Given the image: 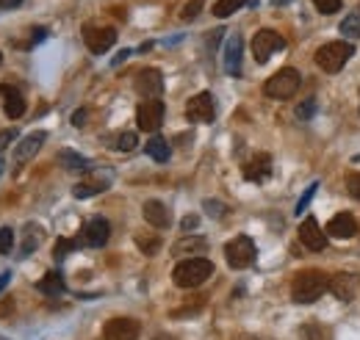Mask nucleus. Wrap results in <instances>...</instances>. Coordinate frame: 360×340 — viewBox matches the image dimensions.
<instances>
[{
  "label": "nucleus",
  "instance_id": "11",
  "mask_svg": "<svg viewBox=\"0 0 360 340\" xmlns=\"http://www.w3.org/2000/svg\"><path fill=\"white\" fill-rule=\"evenodd\" d=\"M108 235H111V224L103 219V216H92L86 224H83V230H80V241L86 244V246H106V241H108Z\"/></svg>",
  "mask_w": 360,
  "mask_h": 340
},
{
  "label": "nucleus",
  "instance_id": "12",
  "mask_svg": "<svg viewBox=\"0 0 360 340\" xmlns=\"http://www.w3.org/2000/svg\"><path fill=\"white\" fill-rule=\"evenodd\" d=\"M139 321L136 318H111L103 330V340H139Z\"/></svg>",
  "mask_w": 360,
  "mask_h": 340
},
{
  "label": "nucleus",
  "instance_id": "37",
  "mask_svg": "<svg viewBox=\"0 0 360 340\" xmlns=\"http://www.w3.org/2000/svg\"><path fill=\"white\" fill-rule=\"evenodd\" d=\"M17 136H20V131H17V128L0 131V152H3V149H6V147H8V144H11V141H14Z\"/></svg>",
  "mask_w": 360,
  "mask_h": 340
},
{
  "label": "nucleus",
  "instance_id": "31",
  "mask_svg": "<svg viewBox=\"0 0 360 340\" xmlns=\"http://www.w3.org/2000/svg\"><path fill=\"white\" fill-rule=\"evenodd\" d=\"M203 6H206V0H189L186 6H183V11H180V20H194L200 11H203Z\"/></svg>",
  "mask_w": 360,
  "mask_h": 340
},
{
  "label": "nucleus",
  "instance_id": "2",
  "mask_svg": "<svg viewBox=\"0 0 360 340\" xmlns=\"http://www.w3.org/2000/svg\"><path fill=\"white\" fill-rule=\"evenodd\" d=\"M214 274V263L208 258H189V260H180L172 272V279L178 288H197L203 282H208Z\"/></svg>",
  "mask_w": 360,
  "mask_h": 340
},
{
  "label": "nucleus",
  "instance_id": "8",
  "mask_svg": "<svg viewBox=\"0 0 360 340\" xmlns=\"http://www.w3.org/2000/svg\"><path fill=\"white\" fill-rule=\"evenodd\" d=\"M164 103L161 100H142V105L136 108V122L144 133H155L161 125H164Z\"/></svg>",
  "mask_w": 360,
  "mask_h": 340
},
{
  "label": "nucleus",
  "instance_id": "40",
  "mask_svg": "<svg viewBox=\"0 0 360 340\" xmlns=\"http://www.w3.org/2000/svg\"><path fill=\"white\" fill-rule=\"evenodd\" d=\"M197 224H200V219H197V216H183V221H180V227H183L186 232H192Z\"/></svg>",
  "mask_w": 360,
  "mask_h": 340
},
{
  "label": "nucleus",
  "instance_id": "19",
  "mask_svg": "<svg viewBox=\"0 0 360 340\" xmlns=\"http://www.w3.org/2000/svg\"><path fill=\"white\" fill-rule=\"evenodd\" d=\"M144 219H147V224H152V227H158V230H164V227H169V221H172V213H169V207L164 202H158V200H150V202H144Z\"/></svg>",
  "mask_w": 360,
  "mask_h": 340
},
{
  "label": "nucleus",
  "instance_id": "30",
  "mask_svg": "<svg viewBox=\"0 0 360 340\" xmlns=\"http://www.w3.org/2000/svg\"><path fill=\"white\" fill-rule=\"evenodd\" d=\"M72 249H78V241H70V238H59V241H56V249H53V258L62 263V260L70 255Z\"/></svg>",
  "mask_w": 360,
  "mask_h": 340
},
{
  "label": "nucleus",
  "instance_id": "32",
  "mask_svg": "<svg viewBox=\"0 0 360 340\" xmlns=\"http://www.w3.org/2000/svg\"><path fill=\"white\" fill-rule=\"evenodd\" d=\"M313 114H316V100L313 97H308L305 103L296 105V117L299 119H313Z\"/></svg>",
  "mask_w": 360,
  "mask_h": 340
},
{
  "label": "nucleus",
  "instance_id": "5",
  "mask_svg": "<svg viewBox=\"0 0 360 340\" xmlns=\"http://www.w3.org/2000/svg\"><path fill=\"white\" fill-rule=\"evenodd\" d=\"M286 47V39L278 34V31H272V28H264V31H258L255 36H252V59L258 61V64H266L275 53H280Z\"/></svg>",
  "mask_w": 360,
  "mask_h": 340
},
{
  "label": "nucleus",
  "instance_id": "3",
  "mask_svg": "<svg viewBox=\"0 0 360 340\" xmlns=\"http://www.w3.org/2000/svg\"><path fill=\"white\" fill-rule=\"evenodd\" d=\"M352 56H355L352 42H327V45H322V47L316 50V67L324 69L327 75H336V72L344 69V64H347Z\"/></svg>",
  "mask_w": 360,
  "mask_h": 340
},
{
  "label": "nucleus",
  "instance_id": "7",
  "mask_svg": "<svg viewBox=\"0 0 360 340\" xmlns=\"http://www.w3.org/2000/svg\"><path fill=\"white\" fill-rule=\"evenodd\" d=\"M186 117H189L192 122H197V125H208V122H214V117H216L214 94H211V91H200V94H194V97L186 103Z\"/></svg>",
  "mask_w": 360,
  "mask_h": 340
},
{
  "label": "nucleus",
  "instance_id": "28",
  "mask_svg": "<svg viewBox=\"0 0 360 340\" xmlns=\"http://www.w3.org/2000/svg\"><path fill=\"white\" fill-rule=\"evenodd\" d=\"M136 246L142 249L144 255H155L161 249V238L158 235H136Z\"/></svg>",
  "mask_w": 360,
  "mask_h": 340
},
{
  "label": "nucleus",
  "instance_id": "48",
  "mask_svg": "<svg viewBox=\"0 0 360 340\" xmlns=\"http://www.w3.org/2000/svg\"><path fill=\"white\" fill-rule=\"evenodd\" d=\"M247 340H252V338H247Z\"/></svg>",
  "mask_w": 360,
  "mask_h": 340
},
{
  "label": "nucleus",
  "instance_id": "26",
  "mask_svg": "<svg viewBox=\"0 0 360 340\" xmlns=\"http://www.w3.org/2000/svg\"><path fill=\"white\" fill-rule=\"evenodd\" d=\"M341 34L347 39H360V8L350 11L344 20H341Z\"/></svg>",
  "mask_w": 360,
  "mask_h": 340
},
{
  "label": "nucleus",
  "instance_id": "46",
  "mask_svg": "<svg viewBox=\"0 0 360 340\" xmlns=\"http://www.w3.org/2000/svg\"><path fill=\"white\" fill-rule=\"evenodd\" d=\"M275 3H278V6H283V3H288V0H275Z\"/></svg>",
  "mask_w": 360,
  "mask_h": 340
},
{
  "label": "nucleus",
  "instance_id": "14",
  "mask_svg": "<svg viewBox=\"0 0 360 340\" xmlns=\"http://www.w3.org/2000/svg\"><path fill=\"white\" fill-rule=\"evenodd\" d=\"M299 241H302V246H308L310 252H322V249L327 246V235H324V230L319 227L316 219H305V221L299 224Z\"/></svg>",
  "mask_w": 360,
  "mask_h": 340
},
{
  "label": "nucleus",
  "instance_id": "4",
  "mask_svg": "<svg viewBox=\"0 0 360 340\" xmlns=\"http://www.w3.org/2000/svg\"><path fill=\"white\" fill-rule=\"evenodd\" d=\"M299 83H302L299 72L286 67V69H280V72H275V75L264 83V94H266L269 100H291V97L296 94Z\"/></svg>",
  "mask_w": 360,
  "mask_h": 340
},
{
  "label": "nucleus",
  "instance_id": "16",
  "mask_svg": "<svg viewBox=\"0 0 360 340\" xmlns=\"http://www.w3.org/2000/svg\"><path fill=\"white\" fill-rule=\"evenodd\" d=\"M355 232H358V221H355L352 213H338V216H333L330 224H327V235H330V238H338V241L355 238Z\"/></svg>",
  "mask_w": 360,
  "mask_h": 340
},
{
  "label": "nucleus",
  "instance_id": "25",
  "mask_svg": "<svg viewBox=\"0 0 360 340\" xmlns=\"http://www.w3.org/2000/svg\"><path fill=\"white\" fill-rule=\"evenodd\" d=\"M206 249H208L206 238H180L172 246V255H189V252H206Z\"/></svg>",
  "mask_w": 360,
  "mask_h": 340
},
{
  "label": "nucleus",
  "instance_id": "34",
  "mask_svg": "<svg viewBox=\"0 0 360 340\" xmlns=\"http://www.w3.org/2000/svg\"><path fill=\"white\" fill-rule=\"evenodd\" d=\"M316 189H319V183H310V186H308V191H305V194L299 197V202H296V210H294L296 216H302V210H305V207L310 205V200H313V194H316Z\"/></svg>",
  "mask_w": 360,
  "mask_h": 340
},
{
  "label": "nucleus",
  "instance_id": "35",
  "mask_svg": "<svg viewBox=\"0 0 360 340\" xmlns=\"http://www.w3.org/2000/svg\"><path fill=\"white\" fill-rule=\"evenodd\" d=\"M313 6L322 11V14H336L341 8V0H313Z\"/></svg>",
  "mask_w": 360,
  "mask_h": 340
},
{
  "label": "nucleus",
  "instance_id": "24",
  "mask_svg": "<svg viewBox=\"0 0 360 340\" xmlns=\"http://www.w3.org/2000/svg\"><path fill=\"white\" fill-rule=\"evenodd\" d=\"M144 152L152 158V161H158V163H166L169 161V141L166 138H161V136H155V138H150L147 141V147H144Z\"/></svg>",
  "mask_w": 360,
  "mask_h": 340
},
{
  "label": "nucleus",
  "instance_id": "15",
  "mask_svg": "<svg viewBox=\"0 0 360 340\" xmlns=\"http://www.w3.org/2000/svg\"><path fill=\"white\" fill-rule=\"evenodd\" d=\"M269 175H272V155L266 152H258L244 163V180L250 183H264L269 180Z\"/></svg>",
  "mask_w": 360,
  "mask_h": 340
},
{
  "label": "nucleus",
  "instance_id": "43",
  "mask_svg": "<svg viewBox=\"0 0 360 340\" xmlns=\"http://www.w3.org/2000/svg\"><path fill=\"white\" fill-rule=\"evenodd\" d=\"M8 282H11V272H3L0 274V293H3V288H6Z\"/></svg>",
  "mask_w": 360,
  "mask_h": 340
},
{
  "label": "nucleus",
  "instance_id": "44",
  "mask_svg": "<svg viewBox=\"0 0 360 340\" xmlns=\"http://www.w3.org/2000/svg\"><path fill=\"white\" fill-rule=\"evenodd\" d=\"M155 340H175V338H169V335H158Z\"/></svg>",
  "mask_w": 360,
  "mask_h": 340
},
{
  "label": "nucleus",
  "instance_id": "22",
  "mask_svg": "<svg viewBox=\"0 0 360 340\" xmlns=\"http://www.w3.org/2000/svg\"><path fill=\"white\" fill-rule=\"evenodd\" d=\"M59 163H62L67 172H86V169L92 166V161H89L86 155L75 152V149H62V152H59Z\"/></svg>",
  "mask_w": 360,
  "mask_h": 340
},
{
  "label": "nucleus",
  "instance_id": "47",
  "mask_svg": "<svg viewBox=\"0 0 360 340\" xmlns=\"http://www.w3.org/2000/svg\"><path fill=\"white\" fill-rule=\"evenodd\" d=\"M0 61H3V53H0Z\"/></svg>",
  "mask_w": 360,
  "mask_h": 340
},
{
  "label": "nucleus",
  "instance_id": "10",
  "mask_svg": "<svg viewBox=\"0 0 360 340\" xmlns=\"http://www.w3.org/2000/svg\"><path fill=\"white\" fill-rule=\"evenodd\" d=\"M134 86H136V91L142 94L144 100H161V94H164V75L158 69H142V72H136Z\"/></svg>",
  "mask_w": 360,
  "mask_h": 340
},
{
  "label": "nucleus",
  "instance_id": "21",
  "mask_svg": "<svg viewBox=\"0 0 360 340\" xmlns=\"http://www.w3.org/2000/svg\"><path fill=\"white\" fill-rule=\"evenodd\" d=\"M36 290H39V293H45V296H62V293L67 290V285H64V276H62V274L50 272L36 282Z\"/></svg>",
  "mask_w": 360,
  "mask_h": 340
},
{
  "label": "nucleus",
  "instance_id": "42",
  "mask_svg": "<svg viewBox=\"0 0 360 340\" xmlns=\"http://www.w3.org/2000/svg\"><path fill=\"white\" fill-rule=\"evenodd\" d=\"M128 56H131V50H122V53H120V56H117V59L111 61V67H120V64H122V61H125Z\"/></svg>",
  "mask_w": 360,
  "mask_h": 340
},
{
  "label": "nucleus",
  "instance_id": "20",
  "mask_svg": "<svg viewBox=\"0 0 360 340\" xmlns=\"http://www.w3.org/2000/svg\"><path fill=\"white\" fill-rule=\"evenodd\" d=\"M330 290L341 302H352L355 299V290H358V282L350 274H336V276H330Z\"/></svg>",
  "mask_w": 360,
  "mask_h": 340
},
{
  "label": "nucleus",
  "instance_id": "33",
  "mask_svg": "<svg viewBox=\"0 0 360 340\" xmlns=\"http://www.w3.org/2000/svg\"><path fill=\"white\" fill-rule=\"evenodd\" d=\"M14 246V232L11 227H0V255H8Z\"/></svg>",
  "mask_w": 360,
  "mask_h": 340
},
{
  "label": "nucleus",
  "instance_id": "38",
  "mask_svg": "<svg viewBox=\"0 0 360 340\" xmlns=\"http://www.w3.org/2000/svg\"><path fill=\"white\" fill-rule=\"evenodd\" d=\"M203 207H206L211 216H216V219H222V216H224V205L219 202V200H206V205H203Z\"/></svg>",
  "mask_w": 360,
  "mask_h": 340
},
{
  "label": "nucleus",
  "instance_id": "6",
  "mask_svg": "<svg viewBox=\"0 0 360 340\" xmlns=\"http://www.w3.org/2000/svg\"><path fill=\"white\" fill-rule=\"evenodd\" d=\"M224 258L230 269H247L255 263V244L247 235H236L233 241H227L224 246Z\"/></svg>",
  "mask_w": 360,
  "mask_h": 340
},
{
  "label": "nucleus",
  "instance_id": "41",
  "mask_svg": "<svg viewBox=\"0 0 360 340\" xmlns=\"http://www.w3.org/2000/svg\"><path fill=\"white\" fill-rule=\"evenodd\" d=\"M22 0H0V11H11V8H20Z\"/></svg>",
  "mask_w": 360,
  "mask_h": 340
},
{
  "label": "nucleus",
  "instance_id": "18",
  "mask_svg": "<svg viewBox=\"0 0 360 340\" xmlns=\"http://www.w3.org/2000/svg\"><path fill=\"white\" fill-rule=\"evenodd\" d=\"M0 94H3V111L8 119H20L25 114V97L14 89V86H0Z\"/></svg>",
  "mask_w": 360,
  "mask_h": 340
},
{
  "label": "nucleus",
  "instance_id": "27",
  "mask_svg": "<svg viewBox=\"0 0 360 340\" xmlns=\"http://www.w3.org/2000/svg\"><path fill=\"white\" fill-rule=\"evenodd\" d=\"M247 6V0H216L214 6V14L219 20H224V17H230V14H236L238 8H244Z\"/></svg>",
  "mask_w": 360,
  "mask_h": 340
},
{
  "label": "nucleus",
  "instance_id": "13",
  "mask_svg": "<svg viewBox=\"0 0 360 340\" xmlns=\"http://www.w3.org/2000/svg\"><path fill=\"white\" fill-rule=\"evenodd\" d=\"M241 47H244V42H241V36H238V34H230V36L224 39L222 61H224V72H227V75H233V77H238V75H241Z\"/></svg>",
  "mask_w": 360,
  "mask_h": 340
},
{
  "label": "nucleus",
  "instance_id": "45",
  "mask_svg": "<svg viewBox=\"0 0 360 340\" xmlns=\"http://www.w3.org/2000/svg\"><path fill=\"white\" fill-rule=\"evenodd\" d=\"M3 169H6V163H3V158H0V175H3Z\"/></svg>",
  "mask_w": 360,
  "mask_h": 340
},
{
  "label": "nucleus",
  "instance_id": "17",
  "mask_svg": "<svg viewBox=\"0 0 360 340\" xmlns=\"http://www.w3.org/2000/svg\"><path fill=\"white\" fill-rule=\"evenodd\" d=\"M45 138H48V133H45V131H34V133H28V136H25L22 141H20V144H17L14 161H17V163H25V161H31V158H34V155L42 149Z\"/></svg>",
  "mask_w": 360,
  "mask_h": 340
},
{
  "label": "nucleus",
  "instance_id": "29",
  "mask_svg": "<svg viewBox=\"0 0 360 340\" xmlns=\"http://www.w3.org/2000/svg\"><path fill=\"white\" fill-rule=\"evenodd\" d=\"M136 144H139L136 133L125 131V133H120V136H117V144H114V149H120V152H131V149H136Z\"/></svg>",
  "mask_w": 360,
  "mask_h": 340
},
{
  "label": "nucleus",
  "instance_id": "9",
  "mask_svg": "<svg viewBox=\"0 0 360 340\" xmlns=\"http://www.w3.org/2000/svg\"><path fill=\"white\" fill-rule=\"evenodd\" d=\"M83 42L92 53H106L117 45V31L114 28H97V25H86L83 28Z\"/></svg>",
  "mask_w": 360,
  "mask_h": 340
},
{
  "label": "nucleus",
  "instance_id": "39",
  "mask_svg": "<svg viewBox=\"0 0 360 340\" xmlns=\"http://www.w3.org/2000/svg\"><path fill=\"white\" fill-rule=\"evenodd\" d=\"M75 128H83L86 125V108H78L75 114H72V119H70Z\"/></svg>",
  "mask_w": 360,
  "mask_h": 340
},
{
  "label": "nucleus",
  "instance_id": "1",
  "mask_svg": "<svg viewBox=\"0 0 360 340\" xmlns=\"http://www.w3.org/2000/svg\"><path fill=\"white\" fill-rule=\"evenodd\" d=\"M324 290H330V276L316 269L296 274L291 282V299L296 304H313L319 296H324Z\"/></svg>",
  "mask_w": 360,
  "mask_h": 340
},
{
  "label": "nucleus",
  "instance_id": "23",
  "mask_svg": "<svg viewBox=\"0 0 360 340\" xmlns=\"http://www.w3.org/2000/svg\"><path fill=\"white\" fill-rule=\"evenodd\" d=\"M106 189H108V180H83V183H78L72 189V197L75 200H89L94 194H103Z\"/></svg>",
  "mask_w": 360,
  "mask_h": 340
},
{
  "label": "nucleus",
  "instance_id": "36",
  "mask_svg": "<svg viewBox=\"0 0 360 340\" xmlns=\"http://www.w3.org/2000/svg\"><path fill=\"white\" fill-rule=\"evenodd\" d=\"M347 191L360 200V172H352V175H347Z\"/></svg>",
  "mask_w": 360,
  "mask_h": 340
},
{
  "label": "nucleus",
  "instance_id": "49",
  "mask_svg": "<svg viewBox=\"0 0 360 340\" xmlns=\"http://www.w3.org/2000/svg\"><path fill=\"white\" fill-rule=\"evenodd\" d=\"M0 340H3V338H0Z\"/></svg>",
  "mask_w": 360,
  "mask_h": 340
}]
</instances>
